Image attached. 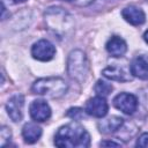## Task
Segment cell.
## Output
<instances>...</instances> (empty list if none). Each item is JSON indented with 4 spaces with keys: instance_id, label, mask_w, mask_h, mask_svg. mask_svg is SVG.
I'll use <instances>...</instances> for the list:
<instances>
[{
    "instance_id": "cell-1",
    "label": "cell",
    "mask_w": 148,
    "mask_h": 148,
    "mask_svg": "<svg viewBox=\"0 0 148 148\" xmlns=\"http://www.w3.org/2000/svg\"><path fill=\"white\" fill-rule=\"evenodd\" d=\"M54 145L60 148H86L90 145V135L83 126L74 123L67 124L57 131Z\"/></svg>"
},
{
    "instance_id": "cell-2",
    "label": "cell",
    "mask_w": 148,
    "mask_h": 148,
    "mask_svg": "<svg viewBox=\"0 0 148 148\" xmlns=\"http://www.w3.org/2000/svg\"><path fill=\"white\" fill-rule=\"evenodd\" d=\"M44 17L47 29L59 38H65L72 35L74 30V20L73 16L64 8L50 7L46 9Z\"/></svg>"
},
{
    "instance_id": "cell-3",
    "label": "cell",
    "mask_w": 148,
    "mask_h": 148,
    "mask_svg": "<svg viewBox=\"0 0 148 148\" xmlns=\"http://www.w3.org/2000/svg\"><path fill=\"white\" fill-rule=\"evenodd\" d=\"M31 90L37 95L46 96L50 98H59L67 92L68 84L64 79L58 76L42 77L34 82Z\"/></svg>"
},
{
    "instance_id": "cell-4",
    "label": "cell",
    "mask_w": 148,
    "mask_h": 148,
    "mask_svg": "<svg viewBox=\"0 0 148 148\" xmlns=\"http://www.w3.org/2000/svg\"><path fill=\"white\" fill-rule=\"evenodd\" d=\"M88 71L89 66L86 53L81 50L72 51L67 59V73L69 77L79 83H82L88 76Z\"/></svg>"
},
{
    "instance_id": "cell-5",
    "label": "cell",
    "mask_w": 148,
    "mask_h": 148,
    "mask_svg": "<svg viewBox=\"0 0 148 148\" xmlns=\"http://www.w3.org/2000/svg\"><path fill=\"white\" fill-rule=\"evenodd\" d=\"M56 54L54 45L47 39H40L36 42L31 47V56L39 61H50Z\"/></svg>"
},
{
    "instance_id": "cell-6",
    "label": "cell",
    "mask_w": 148,
    "mask_h": 148,
    "mask_svg": "<svg viewBox=\"0 0 148 148\" xmlns=\"http://www.w3.org/2000/svg\"><path fill=\"white\" fill-rule=\"evenodd\" d=\"M113 105L126 114H133L138 109V98L133 94L120 92L113 98Z\"/></svg>"
},
{
    "instance_id": "cell-7",
    "label": "cell",
    "mask_w": 148,
    "mask_h": 148,
    "mask_svg": "<svg viewBox=\"0 0 148 148\" xmlns=\"http://www.w3.org/2000/svg\"><path fill=\"white\" fill-rule=\"evenodd\" d=\"M84 110L89 116H92L96 118H103L108 113L109 105L103 96H96L87 101Z\"/></svg>"
},
{
    "instance_id": "cell-8",
    "label": "cell",
    "mask_w": 148,
    "mask_h": 148,
    "mask_svg": "<svg viewBox=\"0 0 148 148\" xmlns=\"http://www.w3.org/2000/svg\"><path fill=\"white\" fill-rule=\"evenodd\" d=\"M23 105H24V97L21 94H16L12 96L7 104H6V110L9 116V118L17 123L21 121L23 118Z\"/></svg>"
},
{
    "instance_id": "cell-9",
    "label": "cell",
    "mask_w": 148,
    "mask_h": 148,
    "mask_svg": "<svg viewBox=\"0 0 148 148\" xmlns=\"http://www.w3.org/2000/svg\"><path fill=\"white\" fill-rule=\"evenodd\" d=\"M29 113L35 121H45L51 117V108L43 99H35L29 106Z\"/></svg>"
},
{
    "instance_id": "cell-10",
    "label": "cell",
    "mask_w": 148,
    "mask_h": 148,
    "mask_svg": "<svg viewBox=\"0 0 148 148\" xmlns=\"http://www.w3.org/2000/svg\"><path fill=\"white\" fill-rule=\"evenodd\" d=\"M123 18L132 25H141L146 21L143 10L136 6H127L121 10Z\"/></svg>"
},
{
    "instance_id": "cell-11",
    "label": "cell",
    "mask_w": 148,
    "mask_h": 148,
    "mask_svg": "<svg viewBox=\"0 0 148 148\" xmlns=\"http://www.w3.org/2000/svg\"><path fill=\"white\" fill-rule=\"evenodd\" d=\"M105 49H106V51L112 57L120 58V57H123L126 53V51H127V44L119 36H112L108 40V43L105 45Z\"/></svg>"
},
{
    "instance_id": "cell-12",
    "label": "cell",
    "mask_w": 148,
    "mask_h": 148,
    "mask_svg": "<svg viewBox=\"0 0 148 148\" xmlns=\"http://www.w3.org/2000/svg\"><path fill=\"white\" fill-rule=\"evenodd\" d=\"M102 74L106 79L118 81V82H127V81L132 80V76L130 75V73L119 66H109V67L103 69Z\"/></svg>"
},
{
    "instance_id": "cell-13",
    "label": "cell",
    "mask_w": 148,
    "mask_h": 148,
    "mask_svg": "<svg viewBox=\"0 0 148 148\" xmlns=\"http://www.w3.org/2000/svg\"><path fill=\"white\" fill-rule=\"evenodd\" d=\"M131 74L141 80H148V61L142 57L133 59L130 66Z\"/></svg>"
},
{
    "instance_id": "cell-14",
    "label": "cell",
    "mask_w": 148,
    "mask_h": 148,
    "mask_svg": "<svg viewBox=\"0 0 148 148\" xmlns=\"http://www.w3.org/2000/svg\"><path fill=\"white\" fill-rule=\"evenodd\" d=\"M124 124V119L121 117H118V116H112L108 119H104V120H101L98 123V128L102 133L104 134H110V133H113L116 131H118L121 125Z\"/></svg>"
},
{
    "instance_id": "cell-15",
    "label": "cell",
    "mask_w": 148,
    "mask_h": 148,
    "mask_svg": "<svg viewBox=\"0 0 148 148\" xmlns=\"http://www.w3.org/2000/svg\"><path fill=\"white\" fill-rule=\"evenodd\" d=\"M42 135V128L35 123H27L22 128V136L27 143H35Z\"/></svg>"
},
{
    "instance_id": "cell-16",
    "label": "cell",
    "mask_w": 148,
    "mask_h": 148,
    "mask_svg": "<svg viewBox=\"0 0 148 148\" xmlns=\"http://www.w3.org/2000/svg\"><path fill=\"white\" fill-rule=\"evenodd\" d=\"M112 89H113L112 86L109 82L103 81V80H98L96 82V84H95V91H96V94L98 96L105 97V96L110 95V92L112 91Z\"/></svg>"
},
{
    "instance_id": "cell-17",
    "label": "cell",
    "mask_w": 148,
    "mask_h": 148,
    "mask_svg": "<svg viewBox=\"0 0 148 148\" xmlns=\"http://www.w3.org/2000/svg\"><path fill=\"white\" fill-rule=\"evenodd\" d=\"M86 114H88V113L86 112V110L80 109V108H71V109L66 112V116H67V117H69V118L73 119V120H76V121L84 119V118H86Z\"/></svg>"
},
{
    "instance_id": "cell-18",
    "label": "cell",
    "mask_w": 148,
    "mask_h": 148,
    "mask_svg": "<svg viewBox=\"0 0 148 148\" xmlns=\"http://www.w3.org/2000/svg\"><path fill=\"white\" fill-rule=\"evenodd\" d=\"M0 138H1V147H2L5 145V140H10V138H12L10 128H8L6 126H2L1 130H0Z\"/></svg>"
},
{
    "instance_id": "cell-19",
    "label": "cell",
    "mask_w": 148,
    "mask_h": 148,
    "mask_svg": "<svg viewBox=\"0 0 148 148\" xmlns=\"http://www.w3.org/2000/svg\"><path fill=\"white\" fill-rule=\"evenodd\" d=\"M136 147H148V133H142L136 140Z\"/></svg>"
},
{
    "instance_id": "cell-20",
    "label": "cell",
    "mask_w": 148,
    "mask_h": 148,
    "mask_svg": "<svg viewBox=\"0 0 148 148\" xmlns=\"http://www.w3.org/2000/svg\"><path fill=\"white\" fill-rule=\"evenodd\" d=\"M60 1L73 2V3H76V5H79V6H87V5H89L90 2H92L94 0H60Z\"/></svg>"
},
{
    "instance_id": "cell-21",
    "label": "cell",
    "mask_w": 148,
    "mask_h": 148,
    "mask_svg": "<svg viewBox=\"0 0 148 148\" xmlns=\"http://www.w3.org/2000/svg\"><path fill=\"white\" fill-rule=\"evenodd\" d=\"M99 146H114V147H119L120 143L114 142V141H102L99 143Z\"/></svg>"
},
{
    "instance_id": "cell-22",
    "label": "cell",
    "mask_w": 148,
    "mask_h": 148,
    "mask_svg": "<svg viewBox=\"0 0 148 148\" xmlns=\"http://www.w3.org/2000/svg\"><path fill=\"white\" fill-rule=\"evenodd\" d=\"M9 3L12 5H16V3H21V2H24L25 0H7Z\"/></svg>"
},
{
    "instance_id": "cell-23",
    "label": "cell",
    "mask_w": 148,
    "mask_h": 148,
    "mask_svg": "<svg viewBox=\"0 0 148 148\" xmlns=\"http://www.w3.org/2000/svg\"><path fill=\"white\" fill-rule=\"evenodd\" d=\"M143 39H145V42L148 44V30H147V31L143 34Z\"/></svg>"
}]
</instances>
